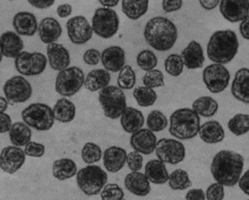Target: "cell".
<instances>
[{
	"instance_id": "6da1fadb",
	"label": "cell",
	"mask_w": 249,
	"mask_h": 200,
	"mask_svg": "<svg viewBox=\"0 0 249 200\" xmlns=\"http://www.w3.org/2000/svg\"><path fill=\"white\" fill-rule=\"evenodd\" d=\"M243 157L236 152L222 150L215 155L211 173L215 182L223 186L233 187L238 182L244 168Z\"/></svg>"
},
{
	"instance_id": "7a4b0ae2",
	"label": "cell",
	"mask_w": 249,
	"mask_h": 200,
	"mask_svg": "<svg viewBox=\"0 0 249 200\" xmlns=\"http://www.w3.org/2000/svg\"><path fill=\"white\" fill-rule=\"evenodd\" d=\"M143 34L146 42L153 49L165 51L175 45L178 37V31L169 18L157 17L147 22Z\"/></svg>"
},
{
	"instance_id": "3957f363",
	"label": "cell",
	"mask_w": 249,
	"mask_h": 200,
	"mask_svg": "<svg viewBox=\"0 0 249 200\" xmlns=\"http://www.w3.org/2000/svg\"><path fill=\"white\" fill-rule=\"evenodd\" d=\"M238 41L235 33L231 30L219 31L211 37L207 47L209 58L219 64H227L237 53Z\"/></svg>"
},
{
	"instance_id": "277c9868",
	"label": "cell",
	"mask_w": 249,
	"mask_h": 200,
	"mask_svg": "<svg viewBox=\"0 0 249 200\" xmlns=\"http://www.w3.org/2000/svg\"><path fill=\"white\" fill-rule=\"evenodd\" d=\"M200 121L199 116L193 109H177L170 116V134L180 140L192 139L199 133Z\"/></svg>"
},
{
	"instance_id": "5b68a950",
	"label": "cell",
	"mask_w": 249,
	"mask_h": 200,
	"mask_svg": "<svg viewBox=\"0 0 249 200\" xmlns=\"http://www.w3.org/2000/svg\"><path fill=\"white\" fill-rule=\"evenodd\" d=\"M108 175L100 167L89 165L80 169L76 175L80 189L88 196L99 194L107 183Z\"/></svg>"
},
{
	"instance_id": "8992f818",
	"label": "cell",
	"mask_w": 249,
	"mask_h": 200,
	"mask_svg": "<svg viewBox=\"0 0 249 200\" xmlns=\"http://www.w3.org/2000/svg\"><path fill=\"white\" fill-rule=\"evenodd\" d=\"M99 101L105 116L112 120L121 117L127 108L125 94L121 88L114 85H109L100 90Z\"/></svg>"
},
{
	"instance_id": "52a82bcc",
	"label": "cell",
	"mask_w": 249,
	"mask_h": 200,
	"mask_svg": "<svg viewBox=\"0 0 249 200\" xmlns=\"http://www.w3.org/2000/svg\"><path fill=\"white\" fill-rule=\"evenodd\" d=\"M22 118L28 126L38 131H47L54 123L53 112L47 104L35 103L22 112Z\"/></svg>"
},
{
	"instance_id": "ba28073f",
	"label": "cell",
	"mask_w": 249,
	"mask_h": 200,
	"mask_svg": "<svg viewBox=\"0 0 249 200\" xmlns=\"http://www.w3.org/2000/svg\"><path fill=\"white\" fill-rule=\"evenodd\" d=\"M84 83L85 75L83 70L76 67H71L57 74L56 91L62 96L71 97L78 92Z\"/></svg>"
},
{
	"instance_id": "9c48e42d",
	"label": "cell",
	"mask_w": 249,
	"mask_h": 200,
	"mask_svg": "<svg viewBox=\"0 0 249 200\" xmlns=\"http://www.w3.org/2000/svg\"><path fill=\"white\" fill-rule=\"evenodd\" d=\"M119 19L117 14L108 8L97 9L92 18V29L98 36L109 39L117 33Z\"/></svg>"
},
{
	"instance_id": "30bf717a",
	"label": "cell",
	"mask_w": 249,
	"mask_h": 200,
	"mask_svg": "<svg viewBox=\"0 0 249 200\" xmlns=\"http://www.w3.org/2000/svg\"><path fill=\"white\" fill-rule=\"evenodd\" d=\"M155 153L159 160L172 165L181 163L186 156L185 147L183 143L166 138L158 141Z\"/></svg>"
},
{
	"instance_id": "8fae6325",
	"label": "cell",
	"mask_w": 249,
	"mask_h": 200,
	"mask_svg": "<svg viewBox=\"0 0 249 200\" xmlns=\"http://www.w3.org/2000/svg\"><path fill=\"white\" fill-rule=\"evenodd\" d=\"M46 56L38 52L29 53L22 51L15 61L17 70L26 76H35L41 74L46 67Z\"/></svg>"
},
{
	"instance_id": "7c38bea8",
	"label": "cell",
	"mask_w": 249,
	"mask_h": 200,
	"mask_svg": "<svg viewBox=\"0 0 249 200\" xmlns=\"http://www.w3.org/2000/svg\"><path fill=\"white\" fill-rule=\"evenodd\" d=\"M203 79L210 91L217 94L223 92L228 86L231 75L222 65L213 64L204 69Z\"/></svg>"
},
{
	"instance_id": "4fadbf2b",
	"label": "cell",
	"mask_w": 249,
	"mask_h": 200,
	"mask_svg": "<svg viewBox=\"0 0 249 200\" xmlns=\"http://www.w3.org/2000/svg\"><path fill=\"white\" fill-rule=\"evenodd\" d=\"M3 92L8 102L13 104L25 102L30 99L32 88L27 80L21 76H16L7 81Z\"/></svg>"
},
{
	"instance_id": "5bb4252c",
	"label": "cell",
	"mask_w": 249,
	"mask_h": 200,
	"mask_svg": "<svg viewBox=\"0 0 249 200\" xmlns=\"http://www.w3.org/2000/svg\"><path fill=\"white\" fill-rule=\"evenodd\" d=\"M66 27L70 39L74 44L83 45L92 37V28L83 16L71 17Z\"/></svg>"
},
{
	"instance_id": "9a60e30c",
	"label": "cell",
	"mask_w": 249,
	"mask_h": 200,
	"mask_svg": "<svg viewBox=\"0 0 249 200\" xmlns=\"http://www.w3.org/2000/svg\"><path fill=\"white\" fill-rule=\"evenodd\" d=\"M26 160V154L20 147L8 146L0 155V167L4 172L13 174L20 169Z\"/></svg>"
},
{
	"instance_id": "2e32d148",
	"label": "cell",
	"mask_w": 249,
	"mask_h": 200,
	"mask_svg": "<svg viewBox=\"0 0 249 200\" xmlns=\"http://www.w3.org/2000/svg\"><path fill=\"white\" fill-rule=\"evenodd\" d=\"M220 11L223 17L232 23L246 20L249 14V1L247 0H223Z\"/></svg>"
},
{
	"instance_id": "e0dca14e",
	"label": "cell",
	"mask_w": 249,
	"mask_h": 200,
	"mask_svg": "<svg viewBox=\"0 0 249 200\" xmlns=\"http://www.w3.org/2000/svg\"><path fill=\"white\" fill-rule=\"evenodd\" d=\"M157 142L155 133L145 128L133 133L130 138V145L134 150L145 155L155 151Z\"/></svg>"
},
{
	"instance_id": "ac0fdd59",
	"label": "cell",
	"mask_w": 249,
	"mask_h": 200,
	"mask_svg": "<svg viewBox=\"0 0 249 200\" xmlns=\"http://www.w3.org/2000/svg\"><path fill=\"white\" fill-rule=\"evenodd\" d=\"M124 184L129 192L137 197H146L151 191L150 182L140 171L128 173L124 178Z\"/></svg>"
},
{
	"instance_id": "d6986e66",
	"label": "cell",
	"mask_w": 249,
	"mask_h": 200,
	"mask_svg": "<svg viewBox=\"0 0 249 200\" xmlns=\"http://www.w3.org/2000/svg\"><path fill=\"white\" fill-rule=\"evenodd\" d=\"M127 152L123 148L111 146L105 150L103 163L109 172L116 173L124 167L126 163Z\"/></svg>"
},
{
	"instance_id": "ffe728a7",
	"label": "cell",
	"mask_w": 249,
	"mask_h": 200,
	"mask_svg": "<svg viewBox=\"0 0 249 200\" xmlns=\"http://www.w3.org/2000/svg\"><path fill=\"white\" fill-rule=\"evenodd\" d=\"M101 59L105 68L117 73L123 68L125 63V54L121 47L111 46L103 51Z\"/></svg>"
},
{
	"instance_id": "44dd1931",
	"label": "cell",
	"mask_w": 249,
	"mask_h": 200,
	"mask_svg": "<svg viewBox=\"0 0 249 200\" xmlns=\"http://www.w3.org/2000/svg\"><path fill=\"white\" fill-rule=\"evenodd\" d=\"M47 54L53 69L62 71L70 64L69 52L61 44L53 43L48 45Z\"/></svg>"
},
{
	"instance_id": "7402d4cb",
	"label": "cell",
	"mask_w": 249,
	"mask_h": 200,
	"mask_svg": "<svg viewBox=\"0 0 249 200\" xmlns=\"http://www.w3.org/2000/svg\"><path fill=\"white\" fill-rule=\"evenodd\" d=\"M181 58L184 64L189 69L202 68L205 61L204 52L199 43L191 41L182 51Z\"/></svg>"
},
{
	"instance_id": "603a6c76",
	"label": "cell",
	"mask_w": 249,
	"mask_h": 200,
	"mask_svg": "<svg viewBox=\"0 0 249 200\" xmlns=\"http://www.w3.org/2000/svg\"><path fill=\"white\" fill-rule=\"evenodd\" d=\"M13 25L18 34L23 36L34 35L37 30L36 17L26 12L17 13L13 18Z\"/></svg>"
},
{
	"instance_id": "cb8c5ba5",
	"label": "cell",
	"mask_w": 249,
	"mask_h": 200,
	"mask_svg": "<svg viewBox=\"0 0 249 200\" xmlns=\"http://www.w3.org/2000/svg\"><path fill=\"white\" fill-rule=\"evenodd\" d=\"M0 44L1 54L8 58H17L24 47L21 37L11 31L2 34Z\"/></svg>"
},
{
	"instance_id": "d4e9b609",
	"label": "cell",
	"mask_w": 249,
	"mask_h": 200,
	"mask_svg": "<svg viewBox=\"0 0 249 200\" xmlns=\"http://www.w3.org/2000/svg\"><path fill=\"white\" fill-rule=\"evenodd\" d=\"M233 96L243 103H249V69L245 68L237 71L231 85Z\"/></svg>"
},
{
	"instance_id": "484cf974",
	"label": "cell",
	"mask_w": 249,
	"mask_h": 200,
	"mask_svg": "<svg viewBox=\"0 0 249 200\" xmlns=\"http://www.w3.org/2000/svg\"><path fill=\"white\" fill-rule=\"evenodd\" d=\"M144 174L150 183L155 184H164L168 182L170 175L165 163L159 159L148 162Z\"/></svg>"
},
{
	"instance_id": "4316f807",
	"label": "cell",
	"mask_w": 249,
	"mask_h": 200,
	"mask_svg": "<svg viewBox=\"0 0 249 200\" xmlns=\"http://www.w3.org/2000/svg\"><path fill=\"white\" fill-rule=\"evenodd\" d=\"M145 118L142 112L133 107H127L121 119L123 130L131 134L142 130Z\"/></svg>"
},
{
	"instance_id": "83f0119b",
	"label": "cell",
	"mask_w": 249,
	"mask_h": 200,
	"mask_svg": "<svg viewBox=\"0 0 249 200\" xmlns=\"http://www.w3.org/2000/svg\"><path fill=\"white\" fill-rule=\"evenodd\" d=\"M62 33L60 23L53 17H46L41 21L39 27V34L42 42L51 44L57 40Z\"/></svg>"
},
{
	"instance_id": "f1b7e54d",
	"label": "cell",
	"mask_w": 249,
	"mask_h": 200,
	"mask_svg": "<svg viewBox=\"0 0 249 200\" xmlns=\"http://www.w3.org/2000/svg\"><path fill=\"white\" fill-rule=\"evenodd\" d=\"M199 135L202 140L208 144H216L225 137L223 128L216 121L205 122L200 127Z\"/></svg>"
},
{
	"instance_id": "f546056e",
	"label": "cell",
	"mask_w": 249,
	"mask_h": 200,
	"mask_svg": "<svg viewBox=\"0 0 249 200\" xmlns=\"http://www.w3.org/2000/svg\"><path fill=\"white\" fill-rule=\"evenodd\" d=\"M111 75L106 70L94 69L88 74L85 80V86L90 92H97L108 86Z\"/></svg>"
},
{
	"instance_id": "4dcf8cb0",
	"label": "cell",
	"mask_w": 249,
	"mask_h": 200,
	"mask_svg": "<svg viewBox=\"0 0 249 200\" xmlns=\"http://www.w3.org/2000/svg\"><path fill=\"white\" fill-rule=\"evenodd\" d=\"M77 166L75 162L70 159L57 160L53 164V175L59 181L73 178L77 173Z\"/></svg>"
},
{
	"instance_id": "1f68e13d",
	"label": "cell",
	"mask_w": 249,
	"mask_h": 200,
	"mask_svg": "<svg viewBox=\"0 0 249 200\" xmlns=\"http://www.w3.org/2000/svg\"><path fill=\"white\" fill-rule=\"evenodd\" d=\"M53 112L56 120L62 123H69L74 120L76 107L69 100L62 98L57 100Z\"/></svg>"
},
{
	"instance_id": "d6a6232c",
	"label": "cell",
	"mask_w": 249,
	"mask_h": 200,
	"mask_svg": "<svg viewBox=\"0 0 249 200\" xmlns=\"http://www.w3.org/2000/svg\"><path fill=\"white\" fill-rule=\"evenodd\" d=\"M32 131L26 124L21 122L14 123L9 131V137L12 144L17 147L26 146L32 138Z\"/></svg>"
},
{
	"instance_id": "836d02e7",
	"label": "cell",
	"mask_w": 249,
	"mask_h": 200,
	"mask_svg": "<svg viewBox=\"0 0 249 200\" xmlns=\"http://www.w3.org/2000/svg\"><path fill=\"white\" fill-rule=\"evenodd\" d=\"M148 1L147 0H130L122 1V11L127 17L136 20L144 16L148 10Z\"/></svg>"
},
{
	"instance_id": "e575fe53",
	"label": "cell",
	"mask_w": 249,
	"mask_h": 200,
	"mask_svg": "<svg viewBox=\"0 0 249 200\" xmlns=\"http://www.w3.org/2000/svg\"><path fill=\"white\" fill-rule=\"evenodd\" d=\"M218 104L210 97H202L196 100L193 104V110L198 116L205 117L214 116L218 109Z\"/></svg>"
},
{
	"instance_id": "d590c367",
	"label": "cell",
	"mask_w": 249,
	"mask_h": 200,
	"mask_svg": "<svg viewBox=\"0 0 249 200\" xmlns=\"http://www.w3.org/2000/svg\"><path fill=\"white\" fill-rule=\"evenodd\" d=\"M170 187L174 190H184L192 185V182L188 172L182 169L172 171L168 181Z\"/></svg>"
},
{
	"instance_id": "8d00e7d4",
	"label": "cell",
	"mask_w": 249,
	"mask_h": 200,
	"mask_svg": "<svg viewBox=\"0 0 249 200\" xmlns=\"http://www.w3.org/2000/svg\"><path fill=\"white\" fill-rule=\"evenodd\" d=\"M133 94L138 105L142 107L152 106L157 99V94L155 90L147 87L136 88Z\"/></svg>"
},
{
	"instance_id": "74e56055",
	"label": "cell",
	"mask_w": 249,
	"mask_h": 200,
	"mask_svg": "<svg viewBox=\"0 0 249 200\" xmlns=\"http://www.w3.org/2000/svg\"><path fill=\"white\" fill-rule=\"evenodd\" d=\"M228 126L229 130L237 136L247 134L249 132V115L236 114L229 120Z\"/></svg>"
},
{
	"instance_id": "f35d334b",
	"label": "cell",
	"mask_w": 249,
	"mask_h": 200,
	"mask_svg": "<svg viewBox=\"0 0 249 200\" xmlns=\"http://www.w3.org/2000/svg\"><path fill=\"white\" fill-rule=\"evenodd\" d=\"M147 129L153 133H159L168 126V120L163 113L159 110L151 111L147 117Z\"/></svg>"
},
{
	"instance_id": "ab89813d",
	"label": "cell",
	"mask_w": 249,
	"mask_h": 200,
	"mask_svg": "<svg viewBox=\"0 0 249 200\" xmlns=\"http://www.w3.org/2000/svg\"><path fill=\"white\" fill-rule=\"evenodd\" d=\"M102 154L101 148L93 142H88L81 150V158L87 164L97 163L101 160Z\"/></svg>"
},
{
	"instance_id": "60d3db41",
	"label": "cell",
	"mask_w": 249,
	"mask_h": 200,
	"mask_svg": "<svg viewBox=\"0 0 249 200\" xmlns=\"http://www.w3.org/2000/svg\"><path fill=\"white\" fill-rule=\"evenodd\" d=\"M117 83L119 88L123 89H131L135 86L136 83V74L130 66H124L120 71Z\"/></svg>"
},
{
	"instance_id": "b9f144b4",
	"label": "cell",
	"mask_w": 249,
	"mask_h": 200,
	"mask_svg": "<svg viewBox=\"0 0 249 200\" xmlns=\"http://www.w3.org/2000/svg\"><path fill=\"white\" fill-rule=\"evenodd\" d=\"M184 63L181 57L177 54H171L165 61L166 72L173 77H178L184 68Z\"/></svg>"
},
{
	"instance_id": "7bdbcfd3",
	"label": "cell",
	"mask_w": 249,
	"mask_h": 200,
	"mask_svg": "<svg viewBox=\"0 0 249 200\" xmlns=\"http://www.w3.org/2000/svg\"><path fill=\"white\" fill-rule=\"evenodd\" d=\"M137 63L140 67L143 70L149 71L155 67L158 64L156 55L150 50H143L138 54Z\"/></svg>"
},
{
	"instance_id": "ee69618b",
	"label": "cell",
	"mask_w": 249,
	"mask_h": 200,
	"mask_svg": "<svg viewBox=\"0 0 249 200\" xmlns=\"http://www.w3.org/2000/svg\"><path fill=\"white\" fill-rule=\"evenodd\" d=\"M142 82L145 87L153 88L164 86V75L159 69L147 71L142 78Z\"/></svg>"
},
{
	"instance_id": "f6af8a7d",
	"label": "cell",
	"mask_w": 249,
	"mask_h": 200,
	"mask_svg": "<svg viewBox=\"0 0 249 200\" xmlns=\"http://www.w3.org/2000/svg\"><path fill=\"white\" fill-rule=\"evenodd\" d=\"M124 192L116 183H108L103 188L100 197L102 200H124Z\"/></svg>"
},
{
	"instance_id": "bcb514c9",
	"label": "cell",
	"mask_w": 249,
	"mask_h": 200,
	"mask_svg": "<svg viewBox=\"0 0 249 200\" xmlns=\"http://www.w3.org/2000/svg\"><path fill=\"white\" fill-rule=\"evenodd\" d=\"M143 158L142 154L135 150L127 154L126 163L133 172L140 171L143 166Z\"/></svg>"
},
{
	"instance_id": "7dc6e473",
	"label": "cell",
	"mask_w": 249,
	"mask_h": 200,
	"mask_svg": "<svg viewBox=\"0 0 249 200\" xmlns=\"http://www.w3.org/2000/svg\"><path fill=\"white\" fill-rule=\"evenodd\" d=\"M205 195L208 200H223L225 196L223 185L218 183L210 185Z\"/></svg>"
},
{
	"instance_id": "c3c4849f",
	"label": "cell",
	"mask_w": 249,
	"mask_h": 200,
	"mask_svg": "<svg viewBox=\"0 0 249 200\" xmlns=\"http://www.w3.org/2000/svg\"><path fill=\"white\" fill-rule=\"evenodd\" d=\"M25 153L28 156L41 158L45 153V147L40 143L30 141L25 146Z\"/></svg>"
},
{
	"instance_id": "681fc988",
	"label": "cell",
	"mask_w": 249,
	"mask_h": 200,
	"mask_svg": "<svg viewBox=\"0 0 249 200\" xmlns=\"http://www.w3.org/2000/svg\"><path fill=\"white\" fill-rule=\"evenodd\" d=\"M101 54L99 50L89 49L84 54L83 59L85 63L89 65H97L99 64Z\"/></svg>"
},
{
	"instance_id": "f907efd6",
	"label": "cell",
	"mask_w": 249,
	"mask_h": 200,
	"mask_svg": "<svg viewBox=\"0 0 249 200\" xmlns=\"http://www.w3.org/2000/svg\"><path fill=\"white\" fill-rule=\"evenodd\" d=\"M183 2L181 0H165L162 2L163 10L166 13H171L179 10L182 7Z\"/></svg>"
},
{
	"instance_id": "816d5d0a",
	"label": "cell",
	"mask_w": 249,
	"mask_h": 200,
	"mask_svg": "<svg viewBox=\"0 0 249 200\" xmlns=\"http://www.w3.org/2000/svg\"><path fill=\"white\" fill-rule=\"evenodd\" d=\"M12 126L11 117L6 113H1L0 114V132L1 134L10 131Z\"/></svg>"
},
{
	"instance_id": "f5cc1de1",
	"label": "cell",
	"mask_w": 249,
	"mask_h": 200,
	"mask_svg": "<svg viewBox=\"0 0 249 200\" xmlns=\"http://www.w3.org/2000/svg\"><path fill=\"white\" fill-rule=\"evenodd\" d=\"M205 194L202 189H190L185 196V200H205Z\"/></svg>"
},
{
	"instance_id": "db71d44e",
	"label": "cell",
	"mask_w": 249,
	"mask_h": 200,
	"mask_svg": "<svg viewBox=\"0 0 249 200\" xmlns=\"http://www.w3.org/2000/svg\"><path fill=\"white\" fill-rule=\"evenodd\" d=\"M238 184L242 191L249 196V169L239 179Z\"/></svg>"
},
{
	"instance_id": "11a10c76",
	"label": "cell",
	"mask_w": 249,
	"mask_h": 200,
	"mask_svg": "<svg viewBox=\"0 0 249 200\" xmlns=\"http://www.w3.org/2000/svg\"><path fill=\"white\" fill-rule=\"evenodd\" d=\"M28 1L32 6L40 9L49 8L55 3L54 0H29Z\"/></svg>"
},
{
	"instance_id": "9f6ffc18",
	"label": "cell",
	"mask_w": 249,
	"mask_h": 200,
	"mask_svg": "<svg viewBox=\"0 0 249 200\" xmlns=\"http://www.w3.org/2000/svg\"><path fill=\"white\" fill-rule=\"evenodd\" d=\"M56 12L59 17L65 18L71 15L72 12V8L69 4H62L57 7Z\"/></svg>"
},
{
	"instance_id": "6f0895ef",
	"label": "cell",
	"mask_w": 249,
	"mask_h": 200,
	"mask_svg": "<svg viewBox=\"0 0 249 200\" xmlns=\"http://www.w3.org/2000/svg\"><path fill=\"white\" fill-rule=\"evenodd\" d=\"M239 31L244 39L249 40V17L241 23Z\"/></svg>"
},
{
	"instance_id": "680465c9",
	"label": "cell",
	"mask_w": 249,
	"mask_h": 200,
	"mask_svg": "<svg viewBox=\"0 0 249 200\" xmlns=\"http://www.w3.org/2000/svg\"><path fill=\"white\" fill-rule=\"evenodd\" d=\"M219 1H199V3L204 8L207 10H212L218 5Z\"/></svg>"
},
{
	"instance_id": "91938a15",
	"label": "cell",
	"mask_w": 249,
	"mask_h": 200,
	"mask_svg": "<svg viewBox=\"0 0 249 200\" xmlns=\"http://www.w3.org/2000/svg\"><path fill=\"white\" fill-rule=\"evenodd\" d=\"M8 106V101L3 97L0 98V112L3 113L5 112Z\"/></svg>"
},
{
	"instance_id": "94428289",
	"label": "cell",
	"mask_w": 249,
	"mask_h": 200,
	"mask_svg": "<svg viewBox=\"0 0 249 200\" xmlns=\"http://www.w3.org/2000/svg\"><path fill=\"white\" fill-rule=\"evenodd\" d=\"M119 1L118 0H116V1L115 0H113V1H102V0H100L99 2L104 7H113L116 6Z\"/></svg>"
},
{
	"instance_id": "6125c7cd",
	"label": "cell",
	"mask_w": 249,
	"mask_h": 200,
	"mask_svg": "<svg viewBox=\"0 0 249 200\" xmlns=\"http://www.w3.org/2000/svg\"></svg>"
}]
</instances>
